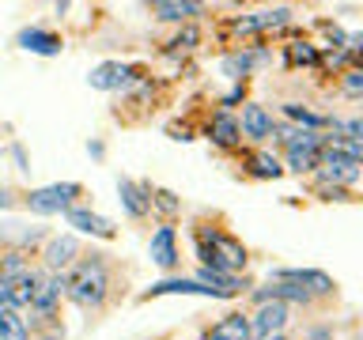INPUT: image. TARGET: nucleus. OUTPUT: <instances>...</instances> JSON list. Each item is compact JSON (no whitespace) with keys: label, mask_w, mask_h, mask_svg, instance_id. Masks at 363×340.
<instances>
[{"label":"nucleus","mask_w":363,"mask_h":340,"mask_svg":"<svg viewBox=\"0 0 363 340\" xmlns=\"http://www.w3.org/2000/svg\"><path fill=\"white\" fill-rule=\"evenodd\" d=\"M110 288H113V276H110L106 254H87L65 272V295L79 310H91V314L102 310L110 299Z\"/></svg>","instance_id":"nucleus-1"},{"label":"nucleus","mask_w":363,"mask_h":340,"mask_svg":"<svg viewBox=\"0 0 363 340\" xmlns=\"http://www.w3.org/2000/svg\"><path fill=\"white\" fill-rule=\"evenodd\" d=\"M193 254L201 268H220V272H242L250 265V249L242 238H235L223 227H197L193 231Z\"/></svg>","instance_id":"nucleus-2"},{"label":"nucleus","mask_w":363,"mask_h":340,"mask_svg":"<svg viewBox=\"0 0 363 340\" xmlns=\"http://www.w3.org/2000/svg\"><path fill=\"white\" fill-rule=\"evenodd\" d=\"M76 197H84V186L79 181H53V186H42V189H30L23 204L34 212V215H61L68 208H76Z\"/></svg>","instance_id":"nucleus-3"},{"label":"nucleus","mask_w":363,"mask_h":340,"mask_svg":"<svg viewBox=\"0 0 363 340\" xmlns=\"http://www.w3.org/2000/svg\"><path fill=\"white\" fill-rule=\"evenodd\" d=\"M144 68L136 64H125V61H102L87 72V84L95 91H133L144 84Z\"/></svg>","instance_id":"nucleus-4"},{"label":"nucleus","mask_w":363,"mask_h":340,"mask_svg":"<svg viewBox=\"0 0 363 340\" xmlns=\"http://www.w3.org/2000/svg\"><path fill=\"white\" fill-rule=\"evenodd\" d=\"M269 280L295 283V288H303L314 302L333 299V295H337V280L329 276V272H322V268H272V272H269Z\"/></svg>","instance_id":"nucleus-5"},{"label":"nucleus","mask_w":363,"mask_h":340,"mask_svg":"<svg viewBox=\"0 0 363 340\" xmlns=\"http://www.w3.org/2000/svg\"><path fill=\"white\" fill-rule=\"evenodd\" d=\"M295 11L288 4H277V8H257V11H246V16H235L231 19V30L235 34H265V30H280L288 27Z\"/></svg>","instance_id":"nucleus-6"},{"label":"nucleus","mask_w":363,"mask_h":340,"mask_svg":"<svg viewBox=\"0 0 363 340\" xmlns=\"http://www.w3.org/2000/svg\"><path fill=\"white\" fill-rule=\"evenodd\" d=\"M269 61H272V53L254 50V45H242V50H235V53L223 57V61H220V72L231 79V84H246V79L254 76L257 68H265Z\"/></svg>","instance_id":"nucleus-7"},{"label":"nucleus","mask_w":363,"mask_h":340,"mask_svg":"<svg viewBox=\"0 0 363 340\" xmlns=\"http://www.w3.org/2000/svg\"><path fill=\"white\" fill-rule=\"evenodd\" d=\"M147 257H152L163 272H174L182 265V249H178L174 223H159L155 231H152V238H147Z\"/></svg>","instance_id":"nucleus-8"},{"label":"nucleus","mask_w":363,"mask_h":340,"mask_svg":"<svg viewBox=\"0 0 363 340\" xmlns=\"http://www.w3.org/2000/svg\"><path fill=\"white\" fill-rule=\"evenodd\" d=\"M61 295H65V276H57V272H42L38 288H34V302H30L27 314H34L38 322H53L57 306H61Z\"/></svg>","instance_id":"nucleus-9"},{"label":"nucleus","mask_w":363,"mask_h":340,"mask_svg":"<svg viewBox=\"0 0 363 340\" xmlns=\"http://www.w3.org/2000/svg\"><path fill=\"white\" fill-rule=\"evenodd\" d=\"M363 174V166L359 163H352L348 155H340V152H329V147H322V163H318V178L329 181V186H340V189H352L359 181Z\"/></svg>","instance_id":"nucleus-10"},{"label":"nucleus","mask_w":363,"mask_h":340,"mask_svg":"<svg viewBox=\"0 0 363 340\" xmlns=\"http://www.w3.org/2000/svg\"><path fill=\"white\" fill-rule=\"evenodd\" d=\"M288 325H291V306L288 302H261V306H254V314H250L254 340L257 336H280Z\"/></svg>","instance_id":"nucleus-11"},{"label":"nucleus","mask_w":363,"mask_h":340,"mask_svg":"<svg viewBox=\"0 0 363 340\" xmlns=\"http://www.w3.org/2000/svg\"><path fill=\"white\" fill-rule=\"evenodd\" d=\"M76 261H79V238L76 234H53L42 249L45 272H57V276H65V268H72Z\"/></svg>","instance_id":"nucleus-12"},{"label":"nucleus","mask_w":363,"mask_h":340,"mask_svg":"<svg viewBox=\"0 0 363 340\" xmlns=\"http://www.w3.org/2000/svg\"><path fill=\"white\" fill-rule=\"evenodd\" d=\"M118 193H121V208L129 220H147L152 215V186L136 178H118Z\"/></svg>","instance_id":"nucleus-13"},{"label":"nucleus","mask_w":363,"mask_h":340,"mask_svg":"<svg viewBox=\"0 0 363 340\" xmlns=\"http://www.w3.org/2000/svg\"><path fill=\"white\" fill-rule=\"evenodd\" d=\"M204 136L212 140V147L220 152H231V147L242 144V129H238V118L231 110H216L208 121H204Z\"/></svg>","instance_id":"nucleus-14"},{"label":"nucleus","mask_w":363,"mask_h":340,"mask_svg":"<svg viewBox=\"0 0 363 340\" xmlns=\"http://www.w3.org/2000/svg\"><path fill=\"white\" fill-rule=\"evenodd\" d=\"M163 295H201V299H216V291L204 288V283L193 280V276H163V280H155L147 291H140V302L163 299Z\"/></svg>","instance_id":"nucleus-15"},{"label":"nucleus","mask_w":363,"mask_h":340,"mask_svg":"<svg viewBox=\"0 0 363 340\" xmlns=\"http://www.w3.org/2000/svg\"><path fill=\"white\" fill-rule=\"evenodd\" d=\"M238 129H242L246 140L265 144L269 136L277 132V121H272L269 106H261V102H246V106H242V118H238Z\"/></svg>","instance_id":"nucleus-16"},{"label":"nucleus","mask_w":363,"mask_h":340,"mask_svg":"<svg viewBox=\"0 0 363 340\" xmlns=\"http://www.w3.org/2000/svg\"><path fill=\"white\" fill-rule=\"evenodd\" d=\"M65 223L76 227V234H91V238H102V242H110V238L118 234V227H113L106 215H99V212H91V208H79V204L65 212Z\"/></svg>","instance_id":"nucleus-17"},{"label":"nucleus","mask_w":363,"mask_h":340,"mask_svg":"<svg viewBox=\"0 0 363 340\" xmlns=\"http://www.w3.org/2000/svg\"><path fill=\"white\" fill-rule=\"evenodd\" d=\"M16 45H19V50H27V53H38V57H57V53L65 50L61 34H53V30H45V27H23Z\"/></svg>","instance_id":"nucleus-18"},{"label":"nucleus","mask_w":363,"mask_h":340,"mask_svg":"<svg viewBox=\"0 0 363 340\" xmlns=\"http://www.w3.org/2000/svg\"><path fill=\"white\" fill-rule=\"evenodd\" d=\"M204 4H197V0H155L152 4V16L159 23H193L204 16Z\"/></svg>","instance_id":"nucleus-19"},{"label":"nucleus","mask_w":363,"mask_h":340,"mask_svg":"<svg viewBox=\"0 0 363 340\" xmlns=\"http://www.w3.org/2000/svg\"><path fill=\"white\" fill-rule=\"evenodd\" d=\"M201 340H254V329H250V314H238V310L223 314L220 322H216Z\"/></svg>","instance_id":"nucleus-20"},{"label":"nucleus","mask_w":363,"mask_h":340,"mask_svg":"<svg viewBox=\"0 0 363 340\" xmlns=\"http://www.w3.org/2000/svg\"><path fill=\"white\" fill-rule=\"evenodd\" d=\"M284 170H288V166L280 163V155L265 152V147H257V152H250V155H246V174H250V178L272 181V178H280Z\"/></svg>","instance_id":"nucleus-21"},{"label":"nucleus","mask_w":363,"mask_h":340,"mask_svg":"<svg viewBox=\"0 0 363 340\" xmlns=\"http://www.w3.org/2000/svg\"><path fill=\"white\" fill-rule=\"evenodd\" d=\"M284 163L295 174H318V163H322V147H306V144H291L284 147Z\"/></svg>","instance_id":"nucleus-22"},{"label":"nucleus","mask_w":363,"mask_h":340,"mask_svg":"<svg viewBox=\"0 0 363 340\" xmlns=\"http://www.w3.org/2000/svg\"><path fill=\"white\" fill-rule=\"evenodd\" d=\"M284 118L295 121V129H314V132H322L329 129V113H314L306 102H284Z\"/></svg>","instance_id":"nucleus-23"},{"label":"nucleus","mask_w":363,"mask_h":340,"mask_svg":"<svg viewBox=\"0 0 363 340\" xmlns=\"http://www.w3.org/2000/svg\"><path fill=\"white\" fill-rule=\"evenodd\" d=\"M284 61H288L291 68H314L318 61H322V50L311 42H291L284 45Z\"/></svg>","instance_id":"nucleus-24"},{"label":"nucleus","mask_w":363,"mask_h":340,"mask_svg":"<svg viewBox=\"0 0 363 340\" xmlns=\"http://www.w3.org/2000/svg\"><path fill=\"white\" fill-rule=\"evenodd\" d=\"M0 340H30V325L19 310H0Z\"/></svg>","instance_id":"nucleus-25"},{"label":"nucleus","mask_w":363,"mask_h":340,"mask_svg":"<svg viewBox=\"0 0 363 340\" xmlns=\"http://www.w3.org/2000/svg\"><path fill=\"white\" fill-rule=\"evenodd\" d=\"M152 212L163 215V223H174L178 215H182V200H178L170 189H159V186H152Z\"/></svg>","instance_id":"nucleus-26"},{"label":"nucleus","mask_w":363,"mask_h":340,"mask_svg":"<svg viewBox=\"0 0 363 340\" xmlns=\"http://www.w3.org/2000/svg\"><path fill=\"white\" fill-rule=\"evenodd\" d=\"M167 45H170L174 53H189V50H197V45H201V30L193 27V23H186V27H182V30L174 34V38L167 42Z\"/></svg>","instance_id":"nucleus-27"},{"label":"nucleus","mask_w":363,"mask_h":340,"mask_svg":"<svg viewBox=\"0 0 363 340\" xmlns=\"http://www.w3.org/2000/svg\"><path fill=\"white\" fill-rule=\"evenodd\" d=\"M340 91H345L348 98L363 102V68H345V72H340Z\"/></svg>","instance_id":"nucleus-28"},{"label":"nucleus","mask_w":363,"mask_h":340,"mask_svg":"<svg viewBox=\"0 0 363 340\" xmlns=\"http://www.w3.org/2000/svg\"><path fill=\"white\" fill-rule=\"evenodd\" d=\"M314 193H322V200H352V193H348V189L329 186V181H322V178L314 181Z\"/></svg>","instance_id":"nucleus-29"},{"label":"nucleus","mask_w":363,"mask_h":340,"mask_svg":"<svg viewBox=\"0 0 363 340\" xmlns=\"http://www.w3.org/2000/svg\"><path fill=\"white\" fill-rule=\"evenodd\" d=\"M238 102L246 106V84H235L231 91H227V95L220 98V110H231V106H238Z\"/></svg>","instance_id":"nucleus-30"},{"label":"nucleus","mask_w":363,"mask_h":340,"mask_svg":"<svg viewBox=\"0 0 363 340\" xmlns=\"http://www.w3.org/2000/svg\"><path fill=\"white\" fill-rule=\"evenodd\" d=\"M8 208H16V193L8 186H0V212H8Z\"/></svg>","instance_id":"nucleus-31"},{"label":"nucleus","mask_w":363,"mask_h":340,"mask_svg":"<svg viewBox=\"0 0 363 340\" xmlns=\"http://www.w3.org/2000/svg\"><path fill=\"white\" fill-rule=\"evenodd\" d=\"M11 155H16L19 170H27V155H23V147H19V144H11Z\"/></svg>","instance_id":"nucleus-32"},{"label":"nucleus","mask_w":363,"mask_h":340,"mask_svg":"<svg viewBox=\"0 0 363 340\" xmlns=\"http://www.w3.org/2000/svg\"><path fill=\"white\" fill-rule=\"evenodd\" d=\"M257 340H288V336H284V333H280V336H257Z\"/></svg>","instance_id":"nucleus-33"},{"label":"nucleus","mask_w":363,"mask_h":340,"mask_svg":"<svg viewBox=\"0 0 363 340\" xmlns=\"http://www.w3.org/2000/svg\"><path fill=\"white\" fill-rule=\"evenodd\" d=\"M359 118H363V106H359Z\"/></svg>","instance_id":"nucleus-34"}]
</instances>
